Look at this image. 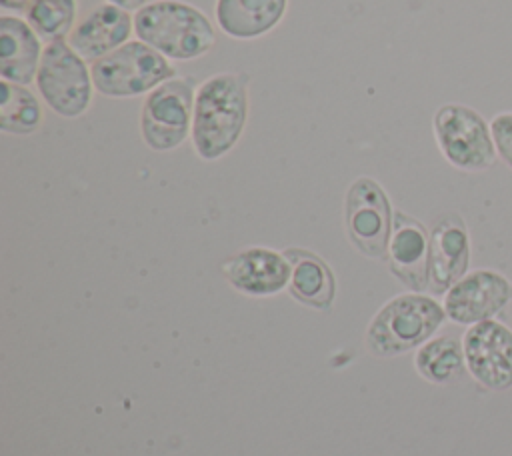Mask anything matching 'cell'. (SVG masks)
I'll list each match as a JSON object with an SVG mask.
<instances>
[{
	"label": "cell",
	"instance_id": "cell-1",
	"mask_svg": "<svg viewBox=\"0 0 512 456\" xmlns=\"http://www.w3.org/2000/svg\"><path fill=\"white\" fill-rule=\"evenodd\" d=\"M248 120V76L220 72L196 88L192 146L202 160H218L240 140Z\"/></svg>",
	"mask_w": 512,
	"mask_h": 456
},
{
	"label": "cell",
	"instance_id": "cell-2",
	"mask_svg": "<svg viewBox=\"0 0 512 456\" xmlns=\"http://www.w3.org/2000/svg\"><path fill=\"white\" fill-rule=\"evenodd\" d=\"M134 34L168 60H194L216 44L206 14L178 0H158L140 8L134 14Z\"/></svg>",
	"mask_w": 512,
	"mask_h": 456
},
{
	"label": "cell",
	"instance_id": "cell-3",
	"mask_svg": "<svg viewBox=\"0 0 512 456\" xmlns=\"http://www.w3.org/2000/svg\"><path fill=\"white\" fill-rule=\"evenodd\" d=\"M446 320L444 306L422 292L400 294L372 318L366 346L376 356H396L420 348Z\"/></svg>",
	"mask_w": 512,
	"mask_h": 456
},
{
	"label": "cell",
	"instance_id": "cell-4",
	"mask_svg": "<svg viewBox=\"0 0 512 456\" xmlns=\"http://www.w3.org/2000/svg\"><path fill=\"white\" fill-rule=\"evenodd\" d=\"M90 72L94 88L106 98L150 94L162 82L176 76V68L170 60L142 40H130L92 62Z\"/></svg>",
	"mask_w": 512,
	"mask_h": 456
},
{
	"label": "cell",
	"instance_id": "cell-5",
	"mask_svg": "<svg viewBox=\"0 0 512 456\" xmlns=\"http://www.w3.org/2000/svg\"><path fill=\"white\" fill-rule=\"evenodd\" d=\"M442 156L462 172H484L498 160L490 122L466 104H442L432 120Z\"/></svg>",
	"mask_w": 512,
	"mask_h": 456
},
{
	"label": "cell",
	"instance_id": "cell-6",
	"mask_svg": "<svg viewBox=\"0 0 512 456\" xmlns=\"http://www.w3.org/2000/svg\"><path fill=\"white\" fill-rule=\"evenodd\" d=\"M34 82L48 108L62 118H78L90 108L94 94L92 72L68 40L44 46Z\"/></svg>",
	"mask_w": 512,
	"mask_h": 456
},
{
	"label": "cell",
	"instance_id": "cell-7",
	"mask_svg": "<svg viewBox=\"0 0 512 456\" xmlns=\"http://www.w3.org/2000/svg\"><path fill=\"white\" fill-rule=\"evenodd\" d=\"M196 88L192 76H174L146 94L140 110V134L148 148L168 152L188 138Z\"/></svg>",
	"mask_w": 512,
	"mask_h": 456
},
{
	"label": "cell",
	"instance_id": "cell-8",
	"mask_svg": "<svg viewBox=\"0 0 512 456\" xmlns=\"http://www.w3.org/2000/svg\"><path fill=\"white\" fill-rule=\"evenodd\" d=\"M344 220L350 242L370 258H384L392 234V210L386 192L372 178H358L346 192Z\"/></svg>",
	"mask_w": 512,
	"mask_h": 456
},
{
	"label": "cell",
	"instance_id": "cell-9",
	"mask_svg": "<svg viewBox=\"0 0 512 456\" xmlns=\"http://www.w3.org/2000/svg\"><path fill=\"white\" fill-rule=\"evenodd\" d=\"M464 358L468 374L490 392L512 388V330L496 320L472 324L464 336Z\"/></svg>",
	"mask_w": 512,
	"mask_h": 456
},
{
	"label": "cell",
	"instance_id": "cell-10",
	"mask_svg": "<svg viewBox=\"0 0 512 456\" xmlns=\"http://www.w3.org/2000/svg\"><path fill=\"white\" fill-rule=\"evenodd\" d=\"M512 302V280L498 270L478 268L464 274L446 294L444 312L456 324L472 326L496 318Z\"/></svg>",
	"mask_w": 512,
	"mask_h": 456
},
{
	"label": "cell",
	"instance_id": "cell-11",
	"mask_svg": "<svg viewBox=\"0 0 512 456\" xmlns=\"http://www.w3.org/2000/svg\"><path fill=\"white\" fill-rule=\"evenodd\" d=\"M470 234L460 214H442L430 230L428 290L446 294L470 266Z\"/></svg>",
	"mask_w": 512,
	"mask_h": 456
},
{
	"label": "cell",
	"instance_id": "cell-12",
	"mask_svg": "<svg viewBox=\"0 0 512 456\" xmlns=\"http://www.w3.org/2000/svg\"><path fill=\"white\" fill-rule=\"evenodd\" d=\"M230 286L248 296H272L290 284V262L284 252L252 246L222 264Z\"/></svg>",
	"mask_w": 512,
	"mask_h": 456
},
{
	"label": "cell",
	"instance_id": "cell-13",
	"mask_svg": "<svg viewBox=\"0 0 512 456\" xmlns=\"http://www.w3.org/2000/svg\"><path fill=\"white\" fill-rule=\"evenodd\" d=\"M430 232L416 218L396 212L388 242L390 272L412 292L428 290Z\"/></svg>",
	"mask_w": 512,
	"mask_h": 456
},
{
	"label": "cell",
	"instance_id": "cell-14",
	"mask_svg": "<svg viewBox=\"0 0 512 456\" xmlns=\"http://www.w3.org/2000/svg\"><path fill=\"white\" fill-rule=\"evenodd\" d=\"M132 32L134 18L126 10L114 4H102L86 14L78 26H74L68 36V44L86 62H96L130 42Z\"/></svg>",
	"mask_w": 512,
	"mask_h": 456
},
{
	"label": "cell",
	"instance_id": "cell-15",
	"mask_svg": "<svg viewBox=\"0 0 512 456\" xmlns=\"http://www.w3.org/2000/svg\"><path fill=\"white\" fill-rule=\"evenodd\" d=\"M40 36L34 28L18 18L4 14L0 18V74L2 80L28 86L36 80L42 58Z\"/></svg>",
	"mask_w": 512,
	"mask_h": 456
},
{
	"label": "cell",
	"instance_id": "cell-16",
	"mask_svg": "<svg viewBox=\"0 0 512 456\" xmlns=\"http://www.w3.org/2000/svg\"><path fill=\"white\" fill-rule=\"evenodd\" d=\"M288 0H216L218 28L236 40H254L274 30L284 18Z\"/></svg>",
	"mask_w": 512,
	"mask_h": 456
},
{
	"label": "cell",
	"instance_id": "cell-17",
	"mask_svg": "<svg viewBox=\"0 0 512 456\" xmlns=\"http://www.w3.org/2000/svg\"><path fill=\"white\" fill-rule=\"evenodd\" d=\"M284 256L290 262V294L306 306L328 310L336 294V280L328 264L302 248H288Z\"/></svg>",
	"mask_w": 512,
	"mask_h": 456
},
{
	"label": "cell",
	"instance_id": "cell-18",
	"mask_svg": "<svg viewBox=\"0 0 512 456\" xmlns=\"http://www.w3.org/2000/svg\"><path fill=\"white\" fill-rule=\"evenodd\" d=\"M418 374L432 384H452L466 370L462 340L454 336H438L424 342L414 358Z\"/></svg>",
	"mask_w": 512,
	"mask_h": 456
},
{
	"label": "cell",
	"instance_id": "cell-19",
	"mask_svg": "<svg viewBox=\"0 0 512 456\" xmlns=\"http://www.w3.org/2000/svg\"><path fill=\"white\" fill-rule=\"evenodd\" d=\"M42 124V106L38 98L20 84L2 80L0 130L6 134H32Z\"/></svg>",
	"mask_w": 512,
	"mask_h": 456
},
{
	"label": "cell",
	"instance_id": "cell-20",
	"mask_svg": "<svg viewBox=\"0 0 512 456\" xmlns=\"http://www.w3.org/2000/svg\"><path fill=\"white\" fill-rule=\"evenodd\" d=\"M74 20L76 0H30L26 8V22L48 44L70 36Z\"/></svg>",
	"mask_w": 512,
	"mask_h": 456
},
{
	"label": "cell",
	"instance_id": "cell-21",
	"mask_svg": "<svg viewBox=\"0 0 512 456\" xmlns=\"http://www.w3.org/2000/svg\"><path fill=\"white\" fill-rule=\"evenodd\" d=\"M490 130L498 158L512 170V110L494 114L490 120Z\"/></svg>",
	"mask_w": 512,
	"mask_h": 456
},
{
	"label": "cell",
	"instance_id": "cell-22",
	"mask_svg": "<svg viewBox=\"0 0 512 456\" xmlns=\"http://www.w3.org/2000/svg\"><path fill=\"white\" fill-rule=\"evenodd\" d=\"M154 2H158V0H108V4H114V6H118L126 12H132V10L138 12L140 8H144L148 4H154Z\"/></svg>",
	"mask_w": 512,
	"mask_h": 456
},
{
	"label": "cell",
	"instance_id": "cell-23",
	"mask_svg": "<svg viewBox=\"0 0 512 456\" xmlns=\"http://www.w3.org/2000/svg\"><path fill=\"white\" fill-rule=\"evenodd\" d=\"M0 4H2L4 10H16V12H20V10H26V8H28L30 0H0Z\"/></svg>",
	"mask_w": 512,
	"mask_h": 456
}]
</instances>
